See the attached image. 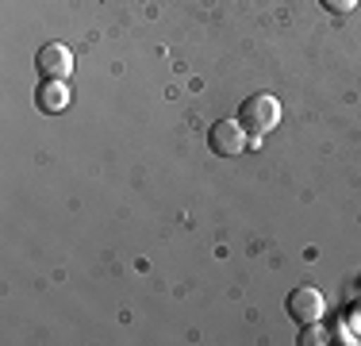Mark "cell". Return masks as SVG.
I'll list each match as a JSON object with an SVG mask.
<instances>
[{"mask_svg":"<svg viewBox=\"0 0 361 346\" xmlns=\"http://www.w3.org/2000/svg\"><path fill=\"white\" fill-rule=\"evenodd\" d=\"M238 124H243V131L250 138H262L265 131H273V127L281 124V104L277 97H269V93H254V97H246L238 104Z\"/></svg>","mask_w":361,"mask_h":346,"instance_id":"6da1fadb","label":"cell"},{"mask_svg":"<svg viewBox=\"0 0 361 346\" xmlns=\"http://www.w3.org/2000/svg\"><path fill=\"white\" fill-rule=\"evenodd\" d=\"M246 138L250 135L243 131L238 119H219V124H212V131H208V146H212V154H219V158H235V154H243Z\"/></svg>","mask_w":361,"mask_h":346,"instance_id":"3957f363","label":"cell"},{"mask_svg":"<svg viewBox=\"0 0 361 346\" xmlns=\"http://www.w3.org/2000/svg\"><path fill=\"white\" fill-rule=\"evenodd\" d=\"M357 0H323V8H331V12H350Z\"/></svg>","mask_w":361,"mask_h":346,"instance_id":"52a82bcc","label":"cell"},{"mask_svg":"<svg viewBox=\"0 0 361 346\" xmlns=\"http://www.w3.org/2000/svg\"><path fill=\"white\" fill-rule=\"evenodd\" d=\"M285 308H288V316L296 319L300 327H304V323H315V319H323L326 300H323V292L315 289V285H300V289L288 292Z\"/></svg>","mask_w":361,"mask_h":346,"instance_id":"7a4b0ae2","label":"cell"},{"mask_svg":"<svg viewBox=\"0 0 361 346\" xmlns=\"http://www.w3.org/2000/svg\"><path fill=\"white\" fill-rule=\"evenodd\" d=\"M35 104L42 112H62L66 104H70V89H66V81H54V77H42L39 93H35Z\"/></svg>","mask_w":361,"mask_h":346,"instance_id":"5b68a950","label":"cell"},{"mask_svg":"<svg viewBox=\"0 0 361 346\" xmlns=\"http://www.w3.org/2000/svg\"><path fill=\"white\" fill-rule=\"evenodd\" d=\"M35 69L42 77H54V81H66L73 73V54L62 47V42H47V47L35 54Z\"/></svg>","mask_w":361,"mask_h":346,"instance_id":"277c9868","label":"cell"},{"mask_svg":"<svg viewBox=\"0 0 361 346\" xmlns=\"http://www.w3.org/2000/svg\"><path fill=\"white\" fill-rule=\"evenodd\" d=\"M326 339H331V335L319 327V319H315V323H304V335H300V342H304V346H319Z\"/></svg>","mask_w":361,"mask_h":346,"instance_id":"8992f818","label":"cell"}]
</instances>
